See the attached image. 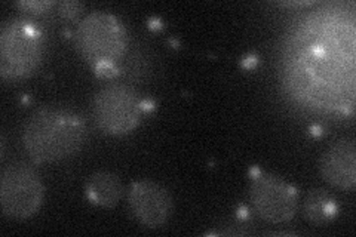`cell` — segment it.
I'll return each mask as SVG.
<instances>
[{
	"label": "cell",
	"mask_w": 356,
	"mask_h": 237,
	"mask_svg": "<svg viewBox=\"0 0 356 237\" xmlns=\"http://www.w3.org/2000/svg\"><path fill=\"white\" fill-rule=\"evenodd\" d=\"M21 140L33 162L52 163L82 149L88 140V125L73 108L43 106L26 120Z\"/></svg>",
	"instance_id": "1"
},
{
	"label": "cell",
	"mask_w": 356,
	"mask_h": 237,
	"mask_svg": "<svg viewBox=\"0 0 356 237\" xmlns=\"http://www.w3.org/2000/svg\"><path fill=\"white\" fill-rule=\"evenodd\" d=\"M74 44L82 58L98 69L116 64L128 48L125 26L113 14L95 10L83 17L74 31Z\"/></svg>",
	"instance_id": "2"
},
{
	"label": "cell",
	"mask_w": 356,
	"mask_h": 237,
	"mask_svg": "<svg viewBox=\"0 0 356 237\" xmlns=\"http://www.w3.org/2000/svg\"><path fill=\"white\" fill-rule=\"evenodd\" d=\"M44 40L40 28L26 18H10L0 30V70L5 77L22 79L42 64Z\"/></svg>",
	"instance_id": "3"
},
{
	"label": "cell",
	"mask_w": 356,
	"mask_h": 237,
	"mask_svg": "<svg viewBox=\"0 0 356 237\" xmlns=\"http://www.w3.org/2000/svg\"><path fill=\"white\" fill-rule=\"evenodd\" d=\"M143 111L144 101L136 89L128 85H106L92 99V115L98 128L115 137L136 129Z\"/></svg>",
	"instance_id": "4"
},
{
	"label": "cell",
	"mask_w": 356,
	"mask_h": 237,
	"mask_svg": "<svg viewBox=\"0 0 356 237\" xmlns=\"http://www.w3.org/2000/svg\"><path fill=\"white\" fill-rule=\"evenodd\" d=\"M44 186L39 172L27 163L14 162L0 174V206L3 215L26 220L40 209Z\"/></svg>",
	"instance_id": "5"
},
{
	"label": "cell",
	"mask_w": 356,
	"mask_h": 237,
	"mask_svg": "<svg viewBox=\"0 0 356 237\" xmlns=\"http://www.w3.org/2000/svg\"><path fill=\"white\" fill-rule=\"evenodd\" d=\"M250 199L255 213L263 221L282 224L296 215L298 191L281 177L255 171L250 186Z\"/></svg>",
	"instance_id": "6"
},
{
	"label": "cell",
	"mask_w": 356,
	"mask_h": 237,
	"mask_svg": "<svg viewBox=\"0 0 356 237\" xmlns=\"http://www.w3.org/2000/svg\"><path fill=\"white\" fill-rule=\"evenodd\" d=\"M128 203L132 215L149 229L162 227L168 222L174 211L170 190L150 179H143L129 187Z\"/></svg>",
	"instance_id": "7"
},
{
	"label": "cell",
	"mask_w": 356,
	"mask_h": 237,
	"mask_svg": "<svg viewBox=\"0 0 356 237\" xmlns=\"http://www.w3.org/2000/svg\"><path fill=\"white\" fill-rule=\"evenodd\" d=\"M322 178L340 190H353L356 186V147L352 138L332 142L319 162Z\"/></svg>",
	"instance_id": "8"
},
{
	"label": "cell",
	"mask_w": 356,
	"mask_h": 237,
	"mask_svg": "<svg viewBox=\"0 0 356 237\" xmlns=\"http://www.w3.org/2000/svg\"><path fill=\"white\" fill-rule=\"evenodd\" d=\"M85 193L94 205L113 208L124 195V186L116 174L110 171H97L88 178Z\"/></svg>",
	"instance_id": "9"
},
{
	"label": "cell",
	"mask_w": 356,
	"mask_h": 237,
	"mask_svg": "<svg viewBox=\"0 0 356 237\" xmlns=\"http://www.w3.org/2000/svg\"><path fill=\"white\" fill-rule=\"evenodd\" d=\"M305 218L314 225H327L337 217L339 206L332 195L324 188H312L303 205Z\"/></svg>",
	"instance_id": "10"
},
{
	"label": "cell",
	"mask_w": 356,
	"mask_h": 237,
	"mask_svg": "<svg viewBox=\"0 0 356 237\" xmlns=\"http://www.w3.org/2000/svg\"><path fill=\"white\" fill-rule=\"evenodd\" d=\"M81 10H82V5L77 2H63L60 5L61 15H64L67 18H72V19L79 15Z\"/></svg>",
	"instance_id": "11"
},
{
	"label": "cell",
	"mask_w": 356,
	"mask_h": 237,
	"mask_svg": "<svg viewBox=\"0 0 356 237\" xmlns=\"http://www.w3.org/2000/svg\"><path fill=\"white\" fill-rule=\"evenodd\" d=\"M52 5V2H24V3H19V6L26 8V9H31V10H43L47 9Z\"/></svg>",
	"instance_id": "12"
}]
</instances>
